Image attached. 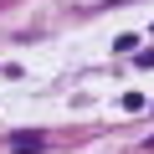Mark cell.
Returning a JSON list of instances; mask_svg holds the SVG:
<instances>
[{
    "mask_svg": "<svg viewBox=\"0 0 154 154\" xmlns=\"http://www.w3.org/2000/svg\"><path fill=\"white\" fill-rule=\"evenodd\" d=\"M11 149L16 154H41V134H11Z\"/></svg>",
    "mask_w": 154,
    "mask_h": 154,
    "instance_id": "1",
    "label": "cell"
}]
</instances>
